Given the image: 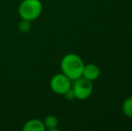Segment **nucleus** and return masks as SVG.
<instances>
[{
    "instance_id": "f257e3e1",
    "label": "nucleus",
    "mask_w": 132,
    "mask_h": 131,
    "mask_svg": "<svg viewBox=\"0 0 132 131\" xmlns=\"http://www.w3.org/2000/svg\"><path fill=\"white\" fill-rule=\"evenodd\" d=\"M85 63L83 59L77 54L69 53L63 57L60 62L61 71L71 81L79 78L83 75Z\"/></svg>"
},
{
    "instance_id": "f03ea898",
    "label": "nucleus",
    "mask_w": 132,
    "mask_h": 131,
    "mask_svg": "<svg viewBox=\"0 0 132 131\" xmlns=\"http://www.w3.org/2000/svg\"><path fill=\"white\" fill-rule=\"evenodd\" d=\"M22 19L31 22L40 17L42 13V4L40 0H23L18 7Z\"/></svg>"
},
{
    "instance_id": "7ed1b4c3",
    "label": "nucleus",
    "mask_w": 132,
    "mask_h": 131,
    "mask_svg": "<svg viewBox=\"0 0 132 131\" xmlns=\"http://www.w3.org/2000/svg\"><path fill=\"white\" fill-rule=\"evenodd\" d=\"M71 87L74 92V94H75V98L80 100V101L88 99L92 95L93 90H94L92 81L83 76L74 80L73 86Z\"/></svg>"
},
{
    "instance_id": "20e7f679",
    "label": "nucleus",
    "mask_w": 132,
    "mask_h": 131,
    "mask_svg": "<svg viewBox=\"0 0 132 131\" xmlns=\"http://www.w3.org/2000/svg\"><path fill=\"white\" fill-rule=\"evenodd\" d=\"M50 85H51V88L53 91V93L59 95H64L65 93L71 88L72 84L71 80L66 75L60 73L53 75L52 78L51 79Z\"/></svg>"
},
{
    "instance_id": "39448f33",
    "label": "nucleus",
    "mask_w": 132,
    "mask_h": 131,
    "mask_svg": "<svg viewBox=\"0 0 132 131\" xmlns=\"http://www.w3.org/2000/svg\"><path fill=\"white\" fill-rule=\"evenodd\" d=\"M100 68L95 64H88V65H85L83 70V75L82 76L85 78L88 79L90 81H94L100 76Z\"/></svg>"
},
{
    "instance_id": "423d86ee",
    "label": "nucleus",
    "mask_w": 132,
    "mask_h": 131,
    "mask_svg": "<svg viewBox=\"0 0 132 131\" xmlns=\"http://www.w3.org/2000/svg\"><path fill=\"white\" fill-rule=\"evenodd\" d=\"M23 129L24 131H44L46 128L44 122L40 119H33L25 123Z\"/></svg>"
},
{
    "instance_id": "0eeeda50",
    "label": "nucleus",
    "mask_w": 132,
    "mask_h": 131,
    "mask_svg": "<svg viewBox=\"0 0 132 131\" xmlns=\"http://www.w3.org/2000/svg\"><path fill=\"white\" fill-rule=\"evenodd\" d=\"M44 125H45V128L49 130H57V127L59 125V119L54 115H48L44 120Z\"/></svg>"
},
{
    "instance_id": "6e6552de",
    "label": "nucleus",
    "mask_w": 132,
    "mask_h": 131,
    "mask_svg": "<svg viewBox=\"0 0 132 131\" xmlns=\"http://www.w3.org/2000/svg\"><path fill=\"white\" fill-rule=\"evenodd\" d=\"M122 112L128 118H132V96L128 97L122 104Z\"/></svg>"
},
{
    "instance_id": "1a4fd4ad",
    "label": "nucleus",
    "mask_w": 132,
    "mask_h": 131,
    "mask_svg": "<svg viewBox=\"0 0 132 131\" xmlns=\"http://www.w3.org/2000/svg\"><path fill=\"white\" fill-rule=\"evenodd\" d=\"M31 22L24 19H22V21L18 24V28L22 32H28L31 30Z\"/></svg>"
},
{
    "instance_id": "9d476101",
    "label": "nucleus",
    "mask_w": 132,
    "mask_h": 131,
    "mask_svg": "<svg viewBox=\"0 0 132 131\" xmlns=\"http://www.w3.org/2000/svg\"><path fill=\"white\" fill-rule=\"evenodd\" d=\"M65 97H66L68 100H73V99H75V94H74V92H73V90H72V87L70 88L68 91H67L66 93H65Z\"/></svg>"
}]
</instances>
